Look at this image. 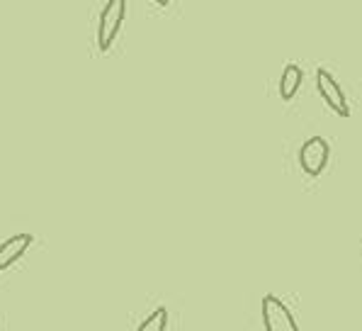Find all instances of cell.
Listing matches in <instances>:
<instances>
[{
	"label": "cell",
	"mask_w": 362,
	"mask_h": 331,
	"mask_svg": "<svg viewBox=\"0 0 362 331\" xmlns=\"http://www.w3.org/2000/svg\"><path fill=\"white\" fill-rule=\"evenodd\" d=\"M32 244H35L32 234H15V237L5 239L3 244H0V273L8 271L10 266H15V263L27 254V249H30Z\"/></svg>",
	"instance_id": "5b68a950"
},
{
	"label": "cell",
	"mask_w": 362,
	"mask_h": 331,
	"mask_svg": "<svg viewBox=\"0 0 362 331\" xmlns=\"http://www.w3.org/2000/svg\"><path fill=\"white\" fill-rule=\"evenodd\" d=\"M127 15V3L124 0H110L107 5L100 13V22H98V47L100 52H110V47L115 44L117 35L122 30V22H124Z\"/></svg>",
	"instance_id": "6da1fadb"
},
{
	"label": "cell",
	"mask_w": 362,
	"mask_h": 331,
	"mask_svg": "<svg viewBox=\"0 0 362 331\" xmlns=\"http://www.w3.org/2000/svg\"><path fill=\"white\" fill-rule=\"evenodd\" d=\"M302 81H304V71L299 69L297 64H287L280 76V98L285 100V103L292 100L299 88H302Z\"/></svg>",
	"instance_id": "8992f818"
},
{
	"label": "cell",
	"mask_w": 362,
	"mask_h": 331,
	"mask_svg": "<svg viewBox=\"0 0 362 331\" xmlns=\"http://www.w3.org/2000/svg\"><path fill=\"white\" fill-rule=\"evenodd\" d=\"M260 305H263L265 331H299V324L294 322L289 307L277 295H265Z\"/></svg>",
	"instance_id": "3957f363"
},
{
	"label": "cell",
	"mask_w": 362,
	"mask_h": 331,
	"mask_svg": "<svg viewBox=\"0 0 362 331\" xmlns=\"http://www.w3.org/2000/svg\"><path fill=\"white\" fill-rule=\"evenodd\" d=\"M328 156H331V147L324 137H311L306 139L299 149V166L306 176L316 178L324 173V168L328 166Z\"/></svg>",
	"instance_id": "7a4b0ae2"
},
{
	"label": "cell",
	"mask_w": 362,
	"mask_h": 331,
	"mask_svg": "<svg viewBox=\"0 0 362 331\" xmlns=\"http://www.w3.org/2000/svg\"><path fill=\"white\" fill-rule=\"evenodd\" d=\"M165 329H168V310L158 307V310H153L141 324H139L136 331H165Z\"/></svg>",
	"instance_id": "52a82bcc"
},
{
	"label": "cell",
	"mask_w": 362,
	"mask_h": 331,
	"mask_svg": "<svg viewBox=\"0 0 362 331\" xmlns=\"http://www.w3.org/2000/svg\"><path fill=\"white\" fill-rule=\"evenodd\" d=\"M316 91L324 98V103L336 112L338 117H350V105L348 98H345L343 88L338 86V81L333 78L331 71L319 69L316 71Z\"/></svg>",
	"instance_id": "277c9868"
}]
</instances>
